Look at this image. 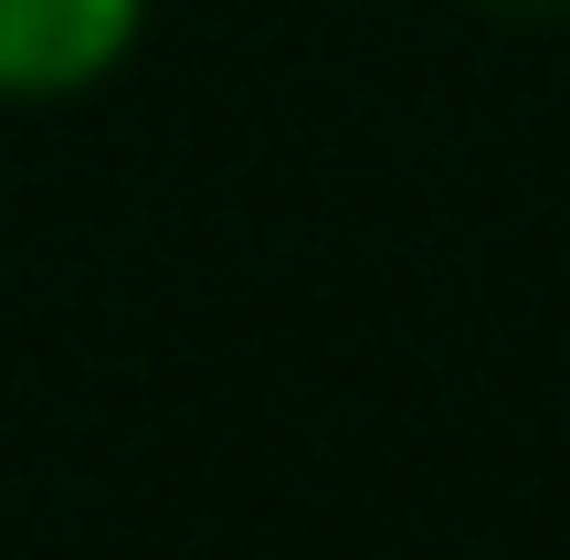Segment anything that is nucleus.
Wrapping results in <instances>:
<instances>
[{"label":"nucleus","instance_id":"obj_1","mask_svg":"<svg viewBox=\"0 0 570 560\" xmlns=\"http://www.w3.org/2000/svg\"><path fill=\"white\" fill-rule=\"evenodd\" d=\"M148 32V0H0V106L96 96Z\"/></svg>","mask_w":570,"mask_h":560},{"label":"nucleus","instance_id":"obj_2","mask_svg":"<svg viewBox=\"0 0 570 560\" xmlns=\"http://www.w3.org/2000/svg\"><path fill=\"white\" fill-rule=\"evenodd\" d=\"M497 21H570V0H487Z\"/></svg>","mask_w":570,"mask_h":560}]
</instances>
